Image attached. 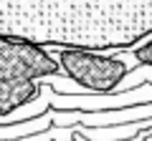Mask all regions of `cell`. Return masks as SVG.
<instances>
[{
  "label": "cell",
  "instance_id": "6da1fadb",
  "mask_svg": "<svg viewBox=\"0 0 152 141\" xmlns=\"http://www.w3.org/2000/svg\"><path fill=\"white\" fill-rule=\"evenodd\" d=\"M48 126H51V111H46V114L36 116V119L0 126V141H10V139H20V136H31V134H38V131H46Z\"/></svg>",
  "mask_w": 152,
  "mask_h": 141
},
{
  "label": "cell",
  "instance_id": "7a4b0ae2",
  "mask_svg": "<svg viewBox=\"0 0 152 141\" xmlns=\"http://www.w3.org/2000/svg\"><path fill=\"white\" fill-rule=\"evenodd\" d=\"M46 111H48V101H46V98L41 96L38 101H31V103H26V106L15 109L13 114H8V116H0V126H8V124H18V121L36 119V116L46 114Z\"/></svg>",
  "mask_w": 152,
  "mask_h": 141
},
{
  "label": "cell",
  "instance_id": "3957f363",
  "mask_svg": "<svg viewBox=\"0 0 152 141\" xmlns=\"http://www.w3.org/2000/svg\"><path fill=\"white\" fill-rule=\"evenodd\" d=\"M142 83H152V68H147V65H137L132 73H127L122 83L117 86V91H127V88L142 86Z\"/></svg>",
  "mask_w": 152,
  "mask_h": 141
},
{
  "label": "cell",
  "instance_id": "277c9868",
  "mask_svg": "<svg viewBox=\"0 0 152 141\" xmlns=\"http://www.w3.org/2000/svg\"><path fill=\"white\" fill-rule=\"evenodd\" d=\"M74 129L71 126H58V129H46V131H38V134L31 136H20V139H10V141H53V139H71Z\"/></svg>",
  "mask_w": 152,
  "mask_h": 141
},
{
  "label": "cell",
  "instance_id": "5b68a950",
  "mask_svg": "<svg viewBox=\"0 0 152 141\" xmlns=\"http://www.w3.org/2000/svg\"><path fill=\"white\" fill-rule=\"evenodd\" d=\"M43 83H53L56 91H61V93H71V96H76V93H86L81 86H76L74 81H69V78H61V76H46Z\"/></svg>",
  "mask_w": 152,
  "mask_h": 141
}]
</instances>
